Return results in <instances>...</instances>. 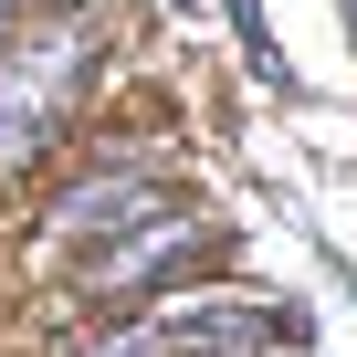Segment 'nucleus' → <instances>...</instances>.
Returning <instances> with one entry per match:
<instances>
[{"mask_svg":"<svg viewBox=\"0 0 357 357\" xmlns=\"http://www.w3.org/2000/svg\"><path fill=\"white\" fill-rule=\"evenodd\" d=\"M84 74H95V22L84 11H43L0 43V168H32L74 126Z\"/></svg>","mask_w":357,"mask_h":357,"instance_id":"obj_1","label":"nucleus"},{"mask_svg":"<svg viewBox=\"0 0 357 357\" xmlns=\"http://www.w3.org/2000/svg\"><path fill=\"white\" fill-rule=\"evenodd\" d=\"M200 252H221V231H211L200 211H168V221H147V231H126V242H105V252L84 263V305H95V315H147Z\"/></svg>","mask_w":357,"mask_h":357,"instance_id":"obj_2","label":"nucleus"},{"mask_svg":"<svg viewBox=\"0 0 357 357\" xmlns=\"http://www.w3.org/2000/svg\"><path fill=\"white\" fill-rule=\"evenodd\" d=\"M147 221H168V190H158L147 158H126V168H95V178H74V190L53 200V252L63 242H126Z\"/></svg>","mask_w":357,"mask_h":357,"instance_id":"obj_3","label":"nucleus"},{"mask_svg":"<svg viewBox=\"0 0 357 357\" xmlns=\"http://www.w3.org/2000/svg\"><path fill=\"white\" fill-rule=\"evenodd\" d=\"M22 22H32V11H22V0H0V43H11V32H22Z\"/></svg>","mask_w":357,"mask_h":357,"instance_id":"obj_4","label":"nucleus"},{"mask_svg":"<svg viewBox=\"0 0 357 357\" xmlns=\"http://www.w3.org/2000/svg\"><path fill=\"white\" fill-rule=\"evenodd\" d=\"M347 11H357V0H347Z\"/></svg>","mask_w":357,"mask_h":357,"instance_id":"obj_5","label":"nucleus"}]
</instances>
